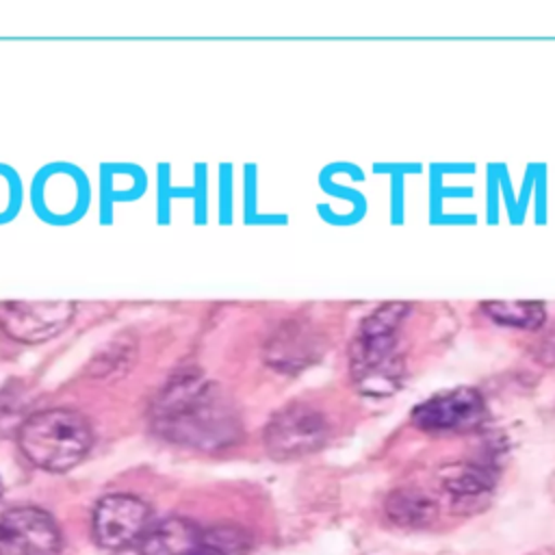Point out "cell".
<instances>
[{
  "instance_id": "cell-1",
  "label": "cell",
  "mask_w": 555,
  "mask_h": 555,
  "mask_svg": "<svg viewBox=\"0 0 555 555\" xmlns=\"http://www.w3.org/2000/svg\"><path fill=\"white\" fill-rule=\"evenodd\" d=\"M154 431L180 447L215 451L241 434L234 408L219 386L197 369L173 373L152 401Z\"/></svg>"
},
{
  "instance_id": "cell-2",
  "label": "cell",
  "mask_w": 555,
  "mask_h": 555,
  "mask_svg": "<svg viewBox=\"0 0 555 555\" xmlns=\"http://www.w3.org/2000/svg\"><path fill=\"white\" fill-rule=\"evenodd\" d=\"M412 306L388 301L362 319L349 343V375L353 386L369 397L392 395L405 375L401 334Z\"/></svg>"
},
{
  "instance_id": "cell-3",
  "label": "cell",
  "mask_w": 555,
  "mask_h": 555,
  "mask_svg": "<svg viewBox=\"0 0 555 555\" xmlns=\"http://www.w3.org/2000/svg\"><path fill=\"white\" fill-rule=\"evenodd\" d=\"M93 431L85 414L50 408L30 414L17 427V444L28 462L50 473L74 468L91 449Z\"/></svg>"
},
{
  "instance_id": "cell-4",
  "label": "cell",
  "mask_w": 555,
  "mask_h": 555,
  "mask_svg": "<svg viewBox=\"0 0 555 555\" xmlns=\"http://www.w3.org/2000/svg\"><path fill=\"white\" fill-rule=\"evenodd\" d=\"M330 434L332 425L321 408L308 401H291L269 418L262 442L273 460H295L319 451Z\"/></svg>"
},
{
  "instance_id": "cell-5",
  "label": "cell",
  "mask_w": 555,
  "mask_h": 555,
  "mask_svg": "<svg viewBox=\"0 0 555 555\" xmlns=\"http://www.w3.org/2000/svg\"><path fill=\"white\" fill-rule=\"evenodd\" d=\"M488 416L483 397L468 386L442 390L412 410V423L427 434H464Z\"/></svg>"
},
{
  "instance_id": "cell-6",
  "label": "cell",
  "mask_w": 555,
  "mask_h": 555,
  "mask_svg": "<svg viewBox=\"0 0 555 555\" xmlns=\"http://www.w3.org/2000/svg\"><path fill=\"white\" fill-rule=\"evenodd\" d=\"M59 525L41 507L15 505L0 514V555H59Z\"/></svg>"
},
{
  "instance_id": "cell-7",
  "label": "cell",
  "mask_w": 555,
  "mask_h": 555,
  "mask_svg": "<svg viewBox=\"0 0 555 555\" xmlns=\"http://www.w3.org/2000/svg\"><path fill=\"white\" fill-rule=\"evenodd\" d=\"M74 310L72 301H0V330L20 343H43L67 327Z\"/></svg>"
},
{
  "instance_id": "cell-8",
  "label": "cell",
  "mask_w": 555,
  "mask_h": 555,
  "mask_svg": "<svg viewBox=\"0 0 555 555\" xmlns=\"http://www.w3.org/2000/svg\"><path fill=\"white\" fill-rule=\"evenodd\" d=\"M150 529L147 505L132 494H108L93 512V538L108 551H119L145 535Z\"/></svg>"
},
{
  "instance_id": "cell-9",
  "label": "cell",
  "mask_w": 555,
  "mask_h": 555,
  "mask_svg": "<svg viewBox=\"0 0 555 555\" xmlns=\"http://www.w3.org/2000/svg\"><path fill=\"white\" fill-rule=\"evenodd\" d=\"M323 351V334L306 317H291L278 325L264 345V362L282 373L308 366Z\"/></svg>"
},
{
  "instance_id": "cell-10",
  "label": "cell",
  "mask_w": 555,
  "mask_h": 555,
  "mask_svg": "<svg viewBox=\"0 0 555 555\" xmlns=\"http://www.w3.org/2000/svg\"><path fill=\"white\" fill-rule=\"evenodd\" d=\"M442 494L451 501H475L486 496L496 483V470L483 462H451L436 470Z\"/></svg>"
},
{
  "instance_id": "cell-11",
  "label": "cell",
  "mask_w": 555,
  "mask_h": 555,
  "mask_svg": "<svg viewBox=\"0 0 555 555\" xmlns=\"http://www.w3.org/2000/svg\"><path fill=\"white\" fill-rule=\"evenodd\" d=\"M202 529L180 516L152 525L141 538V555H197Z\"/></svg>"
},
{
  "instance_id": "cell-12",
  "label": "cell",
  "mask_w": 555,
  "mask_h": 555,
  "mask_svg": "<svg viewBox=\"0 0 555 555\" xmlns=\"http://www.w3.org/2000/svg\"><path fill=\"white\" fill-rule=\"evenodd\" d=\"M386 516L408 529L429 527L440 514V501L434 492L418 486H401L395 488L384 503Z\"/></svg>"
},
{
  "instance_id": "cell-13",
  "label": "cell",
  "mask_w": 555,
  "mask_h": 555,
  "mask_svg": "<svg viewBox=\"0 0 555 555\" xmlns=\"http://www.w3.org/2000/svg\"><path fill=\"white\" fill-rule=\"evenodd\" d=\"M137 338L130 332H121L104 343L87 362L85 373L93 379H119L137 362Z\"/></svg>"
},
{
  "instance_id": "cell-14",
  "label": "cell",
  "mask_w": 555,
  "mask_h": 555,
  "mask_svg": "<svg viewBox=\"0 0 555 555\" xmlns=\"http://www.w3.org/2000/svg\"><path fill=\"white\" fill-rule=\"evenodd\" d=\"M481 310L496 325L514 327V330L535 332L546 321V308L542 301H527V299L486 301V304H481Z\"/></svg>"
},
{
  "instance_id": "cell-15",
  "label": "cell",
  "mask_w": 555,
  "mask_h": 555,
  "mask_svg": "<svg viewBox=\"0 0 555 555\" xmlns=\"http://www.w3.org/2000/svg\"><path fill=\"white\" fill-rule=\"evenodd\" d=\"M251 548V533L241 525H215L202 529L197 555H247Z\"/></svg>"
},
{
  "instance_id": "cell-16",
  "label": "cell",
  "mask_w": 555,
  "mask_h": 555,
  "mask_svg": "<svg viewBox=\"0 0 555 555\" xmlns=\"http://www.w3.org/2000/svg\"><path fill=\"white\" fill-rule=\"evenodd\" d=\"M540 360H544V362H555V330L542 340V345H540Z\"/></svg>"
},
{
  "instance_id": "cell-17",
  "label": "cell",
  "mask_w": 555,
  "mask_h": 555,
  "mask_svg": "<svg viewBox=\"0 0 555 555\" xmlns=\"http://www.w3.org/2000/svg\"><path fill=\"white\" fill-rule=\"evenodd\" d=\"M0 496H2V483H0Z\"/></svg>"
}]
</instances>
